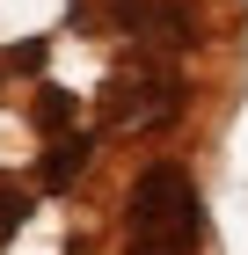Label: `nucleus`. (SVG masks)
I'll return each mask as SVG.
<instances>
[{"mask_svg":"<svg viewBox=\"0 0 248 255\" xmlns=\"http://www.w3.org/2000/svg\"><path fill=\"white\" fill-rule=\"evenodd\" d=\"M80 160H88V138H73V146H58V153L44 160V182H51V190H58V182H73V168H80Z\"/></svg>","mask_w":248,"mask_h":255,"instance_id":"3","label":"nucleus"},{"mask_svg":"<svg viewBox=\"0 0 248 255\" xmlns=\"http://www.w3.org/2000/svg\"><path fill=\"white\" fill-rule=\"evenodd\" d=\"M197 226H205V204H197L190 168H146L132 182V204H124V255H197Z\"/></svg>","mask_w":248,"mask_h":255,"instance_id":"1","label":"nucleus"},{"mask_svg":"<svg viewBox=\"0 0 248 255\" xmlns=\"http://www.w3.org/2000/svg\"><path fill=\"white\" fill-rule=\"evenodd\" d=\"M117 7H124V29H139V37H161V44H183V37H190L183 7H168V0H117Z\"/></svg>","mask_w":248,"mask_h":255,"instance_id":"2","label":"nucleus"},{"mask_svg":"<svg viewBox=\"0 0 248 255\" xmlns=\"http://www.w3.org/2000/svg\"><path fill=\"white\" fill-rule=\"evenodd\" d=\"M22 204H29V197H22V190H15V182L0 175V226H15V219H22Z\"/></svg>","mask_w":248,"mask_h":255,"instance_id":"4","label":"nucleus"}]
</instances>
